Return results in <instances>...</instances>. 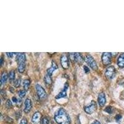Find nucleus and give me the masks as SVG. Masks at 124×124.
<instances>
[{
	"label": "nucleus",
	"instance_id": "nucleus-7",
	"mask_svg": "<svg viewBox=\"0 0 124 124\" xmlns=\"http://www.w3.org/2000/svg\"><path fill=\"white\" fill-rule=\"evenodd\" d=\"M115 74H116V68H114V66H108V68L106 69V73H105L106 78L108 79H112Z\"/></svg>",
	"mask_w": 124,
	"mask_h": 124
},
{
	"label": "nucleus",
	"instance_id": "nucleus-9",
	"mask_svg": "<svg viewBox=\"0 0 124 124\" xmlns=\"http://www.w3.org/2000/svg\"><path fill=\"white\" fill-rule=\"evenodd\" d=\"M68 88V83H66L64 85L63 89L56 96V99H61V98H64V97H66L67 96V89Z\"/></svg>",
	"mask_w": 124,
	"mask_h": 124
},
{
	"label": "nucleus",
	"instance_id": "nucleus-29",
	"mask_svg": "<svg viewBox=\"0 0 124 124\" xmlns=\"http://www.w3.org/2000/svg\"><path fill=\"white\" fill-rule=\"evenodd\" d=\"M12 100H13V101L16 104L17 103V102H18L19 99H17V98H16V97H13V98H12Z\"/></svg>",
	"mask_w": 124,
	"mask_h": 124
},
{
	"label": "nucleus",
	"instance_id": "nucleus-26",
	"mask_svg": "<svg viewBox=\"0 0 124 124\" xmlns=\"http://www.w3.org/2000/svg\"><path fill=\"white\" fill-rule=\"evenodd\" d=\"M16 54H17V53H12V52L6 53V55H7L8 56V57H9V58H13V55H16Z\"/></svg>",
	"mask_w": 124,
	"mask_h": 124
},
{
	"label": "nucleus",
	"instance_id": "nucleus-14",
	"mask_svg": "<svg viewBox=\"0 0 124 124\" xmlns=\"http://www.w3.org/2000/svg\"><path fill=\"white\" fill-rule=\"evenodd\" d=\"M58 68V66L56 65V63L54 62V60H52V65L49 68L47 69L46 72H47V75H48L49 76H52L53 74V73L54 72V71L56 70V69Z\"/></svg>",
	"mask_w": 124,
	"mask_h": 124
},
{
	"label": "nucleus",
	"instance_id": "nucleus-6",
	"mask_svg": "<svg viewBox=\"0 0 124 124\" xmlns=\"http://www.w3.org/2000/svg\"><path fill=\"white\" fill-rule=\"evenodd\" d=\"M112 54L109 52H104L102 55V61L104 65H108L111 63Z\"/></svg>",
	"mask_w": 124,
	"mask_h": 124
},
{
	"label": "nucleus",
	"instance_id": "nucleus-17",
	"mask_svg": "<svg viewBox=\"0 0 124 124\" xmlns=\"http://www.w3.org/2000/svg\"><path fill=\"white\" fill-rule=\"evenodd\" d=\"M31 85V80L29 79H26L23 82V87L25 91H27L29 88V86Z\"/></svg>",
	"mask_w": 124,
	"mask_h": 124
},
{
	"label": "nucleus",
	"instance_id": "nucleus-19",
	"mask_svg": "<svg viewBox=\"0 0 124 124\" xmlns=\"http://www.w3.org/2000/svg\"><path fill=\"white\" fill-rule=\"evenodd\" d=\"M15 76H16V74H15V71H11L9 74V79L11 81L14 80L15 79Z\"/></svg>",
	"mask_w": 124,
	"mask_h": 124
},
{
	"label": "nucleus",
	"instance_id": "nucleus-21",
	"mask_svg": "<svg viewBox=\"0 0 124 124\" xmlns=\"http://www.w3.org/2000/svg\"><path fill=\"white\" fill-rule=\"evenodd\" d=\"M21 79L19 78V79H17L16 80L14 81V86L16 87H19L20 86H21Z\"/></svg>",
	"mask_w": 124,
	"mask_h": 124
},
{
	"label": "nucleus",
	"instance_id": "nucleus-3",
	"mask_svg": "<svg viewBox=\"0 0 124 124\" xmlns=\"http://www.w3.org/2000/svg\"><path fill=\"white\" fill-rule=\"evenodd\" d=\"M85 61L90 66L91 68L94 70H96L97 69V65L96 61L94 60L93 56L89 54H87L85 57Z\"/></svg>",
	"mask_w": 124,
	"mask_h": 124
},
{
	"label": "nucleus",
	"instance_id": "nucleus-24",
	"mask_svg": "<svg viewBox=\"0 0 124 124\" xmlns=\"http://www.w3.org/2000/svg\"><path fill=\"white\" fill-rule=\"evenodd\" d=\"M6 106L7 107V108H11L12 106H13V104H12V102L11 101V100L8 99V100L6 101Z\"/></svg>",
	"mask_w": 124,
	"mask_h": 124
},
{
	"label": "nucleus",
	"instance_id": "nucleus-20",
	"mask_svg": "<svg viewBox=\"0 0 124 124\" xmlns=\"http://www.w3.org/2000/svg\"><path fill=\"white\" fill-rule=\"evenodd\" d=\"M104 111L108 114H112L113 112V107L112 106H107L105 108Z\"/></svg>",
	"mask_w": 124,
	"mask_h": 124
},
{
	"label": "nucleus",
	"instance_id": "nucleus-13",
	"mask_svg": "<svg viewBox=\"0 0 124 124\" xmlns=\"http://www.w3.org/2000/svg\"><path fill=\"white\" fill-rule=\"evenodd\" d=\"M32 104L30 99H26L25 101V107H24V112L25 113H29L32 109Z\"/></svg>",
	"mask_w": 124,
	"mask_h": 124
},
{
	"label": "nucleus",
	"instance_id": "nucleus-31",
	"mask_svg": "<svg viewBox=\"0 0 124 124\" xmlns=\"http://www.w3.org/2000/svg\"><path fill=\"white\" fill-rule=\"evenodd\" d=\"M3 56H1V65H3Z\"/></svg>",
	"mask_w": 124,
	"mask_h": 124
},
{
	"label": "nucleus",
	"instance_id": "nucleus-18",
	"mask_svg": "<svg viewBox=\"0 0 124 124\" xmlns=\"http://www.w3.org/2000/svg\"><path fill=\"white\" fill-rule=\"evenodd\" d=\"M44 81L47 85H51V84L52 83V79L51 76L47 75V74L46 75H45V76H44Z\"/></svg>",
	"mask_w": 124,
	"mask_h": 124
},
{
	"label": "nucleus",
	"instance_id": "nucleus-16",
	"mask_svg": "<svg viewBox=\"0 0 124 124\" xmlns=\"http://www.w3.org/2000/svg\"><path fill=\"white\" fill-rule=\"evenodd\" d=\"M8 74L6 71L3 72V74L1 75V86L3 85V83H5L8 79Z\"/></svg>",
	"mask_w": 124,
	"mask_h": 124
},
{
	"label": "nucleus",
	"instance_id": "nucleus-25",
	"mask_svg": "<svg viewBox=\"0 0 124 124\" xmlns=\"http://www.w3.org/2000/svg\"><path fill=\"white\" fill-rule=\"evenodd\" d=\"M115 119H116V120L117 122H120V120H121V119H122V116L121 115H119V114L117 115V116L115 117Z\"/></svg>",
	"mask_w": 124,
	"mask_h": 124
},
{
	"label": "nucleus",
	"instance_id": "nucleus-12",
	"mask_svg": "<svg viewBox=\"0 0 124 124\" xmlns=\"http://www.w3.org/2000/svg\"><path fill=\"white\" fill-rule=\"evenodd\" d=\"M41 120V114L39 112H36L33 115L32 118V122L34 124H39Z\"/></svg>",
	"mask_w": 124,
	"mask_h": 124
},
{
	"label": "nucleus",
	"instance_id": "nucleus-10",
	"mask_svg": "<svg viewBox=\"0 0 124 124\" xmlns=\"http://www.w3.org/2000/svg\"><path fill=\"white\" fill-rule=\"evenodd\" d=\"M106 95H105L104 93L102 92L99 94V96H98V103H99V105L101 107H104V105L106 104Z\"/></svg>",
	"mask_w": 124,
	"mask_h": 124
},
{
	"label": "nucleus",
	"instance_id": "nucleus-1",
	"mask_svg": "<svg viewBox=\"0 0 124 124\" xmlns=\"http://www.w3.org/2000/svg\"><path fill=\"white\" fill-rule=\"evenodd\" d=\"M54 119L58 124H70L71 119L69 115L63 108H59L55 112Z\"/></svg>",
	"mask_w": 124,
	"mask_h": 124
},
{
	"label": "nucleus",
	"instance_id": "nucleus-8",
	"mask_svg": "<svg viewBox=\"0 0 124 124\" xmlns=\"http://www.w3.org/2000/svg\"><path fill=\"white\" fill-rule=\"evenodd\" d=\"M61 65H62V67L64 69H68L70 66V63H69V60H68V56L66 54H63L62 55V57L60 59Z\"/></svg>",
	"mask_w": 124,
	"mask_h": 124
},
{
	"label": "nucleus",
	"instance_id": "nucleus-30",
	"mask_svg": "<svg viewBox=\"0 0 124 124\" xmlns=\"http://www.w3.org/2000/svg\"><path fill=\"white\" fill-rule=\"evenodd\" d=\"M91 124H101L100 122L98 121V120H94V121Z\"/></svg>",
	"mask_w": 124,
	"mask_h": 124
},
{
	"label": "nucleus",
	"instance_id": "nucleus-2",
	"mask_svg": "<svg viewBox=\"0 0 124 124\" xmlns=\"http://www.w3.org/2000/svg\"><path fill=\"white\" fill-rule=\"evenodd\" d=\"M16 62L18 65V71L19 73H23L25 68V53H17L16 54Z\"/></svg>",
	"mask_w": 124,
	"mask_h": 124
},
{
	"label": "nucleus",
	"instance_id": "nucleus-11",
	"mask_svg": "<svg viewBox=\"0 0 124 124\" xmlns=\"http://www.w3.org/2000/svg\"><path fill=\"white\" fill-rule=\"evenodd\" d=\"M73 55V60L75 61L76 63H77L81 64L83 62V60L85 59H83V56H82L81 54H79V53H75V54H72Z\"/></svg>",
	"mask_w": 124,
	"mask_h": 124
},
{
	"label": "nucleus",
	"instance_id": "nucleus-28",
	"mask_svg": "<svg viewBox=\"0 0 124 124\" xmlns=\"http://www.w3.org/2000/svg\"><path fill=\"white\" fill-rule=\"evenodd\" d=\"M20 124H27V119L25 118H23L21 120V122H20Z\"/></svg>",
	"mask_w": 124,
	"mask_h": 124
},
{
	"label": "nucleus",
	"instance_id": "nucleus-22",
	"mask_svg": "<svg viewBox=\"0 0 124 124\" xmlns=\"http://www.w3.org/2000/svg\"><path fill=\"white\" fill-rule=\"evenodd\" d=\"M26 94V92L25 90H21L18 92V95L21 98H23Z\"/></svg>",
	"mask_w": 124,
	"mask_h": 124
},
{
	"label": "nucleus",
	"instance_id": "nucleus-5",
	"mask_svg": "<svg viewBox=\"0 0 124 124\" xmlns=\"http://www.w3.org/2000/svg\"><path fill=\"white\" fill-rule=\"evenodd\" d=\"M35 88H36L37 94H38V96L39 97L40 99H44L47 97V94H46V91H45V89H44L40 85H36Z\"/></svg>",
	"mask_w": 124,
	"mask_h": 124
},
{
	"label": "nucleus",
	"instance_id": "nucleus-27",
	"mask_svg": "<svg viewBox=\"0 0 124 124\" xmlns=\"http://www.w3.org/2000/svg\"><path fill=\"white\" fill-rule=\"evenodd\" d=\"M83 69H84V70H85V72L86 73H88L90 71V70H89V68L86 66H83Z\"/></svg>",
	"mask_w": 124,
	"mask_h": 124
},
{
	"label": "nucleus",
	"instance_id": "nucleus-15",
	"mask_svg": "<svg viewBox=\"0 0 124 124\" xmlns=\"http://www.w3.org/2000/svg\"><path fill=\"white\" fill-rule=\"evenodd\" d=\"M117 65L120 68H124V53L120 54L117 60Z\"/></svg>",
	"mask_w": 124,
	"mask_h": 124
},
{
	"label": "nucleus",
	"instance_id": "nucleus-23",
	"mask_svg": "<svg viewBox=\"0 0 124 124\" xmlns=\"http://www.w3.org/2000/svg\"><path fill=\"white\" fill-rule=\"evenodd\" d=\"M41 124H49V120L46 117H44L41 120Z\"/></svg>",
	"mask_w": 124,
	"mask_h": 124
},
{
	"label": "nucleus",
	"instance_id": "nucleus-4",
	"mask_svg": "<svg viewBox=\"0 0 124 124\" xmlns=\"http://www.w3.org/2000/svg\"><path fill=\"white\" fill-rule=\"evenodd\" d=\"M96 108H97L96 102L94 101H92L91 102L90 104L87 105L84 107V110H85V112L87 114H92L93 113L96 111Z\"/></svg>",
	"mask_w": 124,
	"mask_h": 124
}]
</instances>
